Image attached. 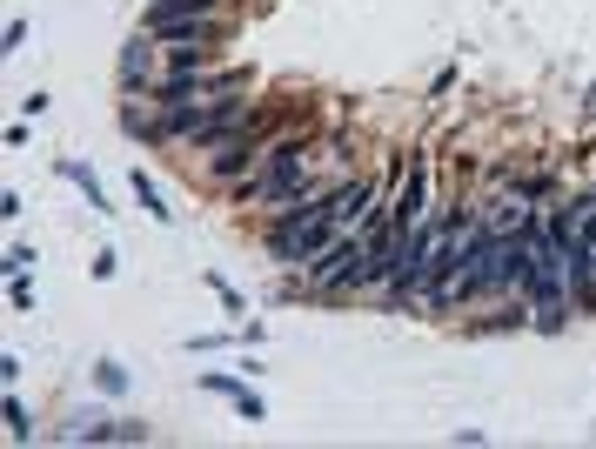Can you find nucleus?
Here are the masks:
<instances>
[{
  "label": "nucleus",
  "mask_w": 596,
  "mask_h": 449,
  "mask_svg": "<svg viewBox=\"0 0 596 449\" xmlns=\"http://www.w3.org/2000/svg\"><path fill=\"white\" fill-rule=\"evenodd\" d=\"M282 128H295V108H255V121L248 128H235V135L221 141V148H208V175L221 181V188H235V181H248L255 168H262V155L275 148V135Z\"/></svg>",
  "instance_id": "1"
},
{
  "label": "nucleus",
  "mask_w": 596,
  "mask_h": 449,
  "mask_svg": "<svg viewBox=\"0 0 596 449\" xmlns=\"http://www.w3.org/2000/svg\"><path fill=\"white\" fill-rule=\"evenodd\" d=\"M148 34L168 47L175 68H208L221 34H228V21H221V14H181V21H148Z\"/></svg>",
  "instance_id": "2"
},
{
  "label": "nucleus",
  "mask_w": 596,
  "mask_h": 449,
  "mask_svg": "<svg viewBox=\"0 0 596 449\" xmlns=\"http://www.w3.org/2000/svg\"><path fill=\"white\" fill-rule=\"evenodd\" d=\"M242 94H248V88H242ZM242 94H215V101L195 114V128H188V148H201V155H208V148H221V141L235 135V128H248V121H255V101H242Z\"/></svg>",
  "instance_id": "3"
},
{
  "label": "nucleus",
  "mask_w": 596,
  "mask_h": 449,
  "mask_svg": "<svg viewBox=\"0 0 596 449\" xmlns=\"http://www.w3.org/2000/svg\"><path fill=\"white\" fill-rule=\"evenodd\" d=\"M422 215H429V155H409V181L389 195V222H396V235H409Z\"/></svg>",
  "instance_id": "4"
},
{
  "label": "nucleus",
  "mask_w": 596,
  "mask_h": 449,
  "mask_svg": "<svg viewBox=\"0 0 596 449\" xmlns=\"http://www.w3.org/2000/svg\"><path fill=\"white\" fill-rule=\"evenodd\" d=\"M155 34H134L121 54V94H155Z\"/></svg>",
  "instance_id": "5"
},
{
  "label": "nucleus",
  "mask_w": 596,
  "mask_h": 449,
  "mask_svg": "<svg viewBox=\"0 0 596 449\" xmlns=\"http://www.w3.org/2000/svg\"><path fill=\"white\" fill-rule=\"evenodd\" d=\"M201 389H208V396H228V403L242 409V423H262V416H268V403H262V396H255L248 382L221 376V369H208V376H201Z\"/></svg>",
  "instance_id": "6"
},
{
  "label": "nucleus",
  "mask_w": 596,
  "mask_h": 449,
  "mask_svg": "<svg viewBox=\"0 0 596 449\" xmlns=\"http://www.w3.org/2000/svg\"><path fill=\"white\" fill-rule=\"evenodd\" d=\"M228 0H148V21H181V14H221Z\"/></svg>",
  "instance_id": "7"
},
{
  "label": "nucleus",
  "mask_w": 596,
  "mask_h": 449,
  "mask_svg": "<svg viewBox=\"0 0 596 449\" xmlns=\"http://www.w3.org/2000/svg\"><path fill=\"white\" fill-rule=\"evenodd\" d=\"M108 436H114V416H74L61 429V443H108Z\"/></svg>",
  "instance_id": "8"
},
{
  "label": "nucleus",
  "mask_w": 596,
  "mask_h": 449,
  "mask_svg": "<svg viewBox=\"0 0 596 449\" xmlns=\"http://www.w3.org/2000/svg\"><path fill=\"white\" fill-rule=\"evenodd\" d=\"M134 202L148 208V215H155V222H175V208L161 202V188H155V181H148V175H141V168H134Z\"/></svg>",
  "instance_id": "9"
},
{
  "label": "nucleus",
  "mask_w": 596,
  "mask_h": 449,
  "mask_svg": "<svg viewBox=\"0 0 596 449\" xmlns=\"http://www.w3.org/2000/svg\"><path fill=\"white\" fill-rule=\"evenodd\" d=\"M7 436H14V443H27V436H34V423H27V403L14 396V389H7Z\"/></svg>",
  "instance_id": "10"
},
{
  "label": "nucleus",
  "mask_w": 596,
  "mask_h": 449,
  "mask_svg": "<svg viewBox=\"0 0 596 449\" xmlns=\"http://www.w3.org/2000/svg\"><path fill=\"white\" fill-rule=\"evenodd\" d=\"M148 436H155L148 423H114V436H108V443H148Z\"/></svg>",
  "instance_id": "11"
}]
</instances>
